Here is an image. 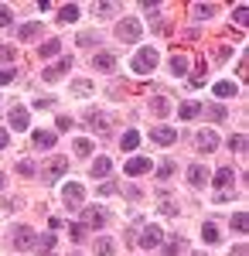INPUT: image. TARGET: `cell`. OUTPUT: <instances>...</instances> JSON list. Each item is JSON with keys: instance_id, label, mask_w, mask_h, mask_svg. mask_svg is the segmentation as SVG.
Returning <instances> with one entry per match:
<instances>
[{"instance_id": "obj_1", "label": "cell", "mask_w": 249, "mask_h": 256, "mask_svg": "<svg viewBox=\"0 0 249 256\" xmlns=\"http://www.w3.org/2000/svg\"><path fill=\"white\" fill-rule=\"evenodd\" d=\"M154 68H157V52L154 48H140L134 55V72L136 76H150Z\"/></svg>"}, {"instance_id": "obj_2", "label": "cell", "mask_w": 249, "mask_h": 256, "mask_svg": "<svg viewBox=\"0 0 249 256\" xmlns=\"http://www.w3.org/2000/svg\"><path fill=\"white\" fill-rule=\"evenodd\" d=\"M116 38L126 41V44H134V41L140 38V20L136 18H123L120 24H116Z\"/></svg>"}, {"instance_id": "obj_3", "label": "cell", "mask_w": 249, "mask_h": 256, "mask_svg": "<svg viewBox=\"0 0 249 256\" xmlns=\"http://www.w3.org/2000/svg\"><path fill=\"white\" fill-rule=\"evenodd\" d=\"M38 246V232L31 226H18L14 229V250H34Z\"/></svg>"}, {"instance_id": "obj_4", "label": "cell", "mask_w": 249, "mask_h": 256, "mask_svg": "<svg viewBox=\"0 0 249 256\" xmlns=\"http://www.w3.org/2000/svg\"><path fill=\"white\" fill-rule=\"evenodd\" d=\"M82 198H86V188H82L78 181H68V184H62V202H65L68 208H78V205H82Z\"/></svg>"}, {"instance_id": "obj_5", "label": "cell", "mask_w": 249, "mask_h": 256, "mask_svg": "<svg viewBox=\"0 0 249 256\" xmlns=\"http://www.w3.org/2000/svg\"><path fill=\"white\" fill-rule=\"evenodd\" d=\"M68 68H72V55H68V58H58L55 65H48V68L41 72V79H44V82H58V79L68 76Z\"/></svg>"}, {"instance_id": "obj_6", "label": "cell", "mask_w": 249, "mask_h": 256, "mask_svg": "<svg viewBox=\"0 0 249 256\" xmlns=\"http://www.w3.org/2000/svg\"><path fill=\"white\" fill-rule=\"evenodd\" d=\"M194 147H198L202 154H212V150H218V134H215V130H198V137H194Z\"/></svg>"}, {"instance_id": "obj_7", "label": "cell", "mask_w": 249, "mask_h": 256, "mask_svg": "<svg viewBox=\"0 0 249 256\" xmlns=\"http://www.w3.org/2000/svg\"><path fill=\"white\" fill-rule=\"evenodd\" d=\"M150 140L160 144V147H171V144H178V130H171V126H150Z\"/></svg>"}, {"instance_id": "obj_8", "label": "cell", "mask_w": 249, "mask_h": 256, "mask_svg": "<svg viewBox=\"0 0 249 256\" xmlns=\"http://www.w3.org/2000/svg\"><path fill=\"white\" fill-rule=\"evenodd\" d=\"M65 171H68V160H65V158H52L48 164H44V168H41L44 181H55V178H58V174H65Z\"/></svg>"}, {"instance_id": "obj_9", "label": "cell", "mask_w": 249, "mask_h": 256, "mask_svg": "<svg viewBox=\"0 0 249 256\" xmlns=\"http://www.w3.org/2000/svg\"><path fill=\"white\" fill-rule=\"evenodd\" d=\"M160 242H164V232H160L157 226H147V229L140 232V246H144V250H157Z\"/></svg>"}, {"instance_id": "obj_10", "label": "cell", "mask_w": 249, "mask_h": 256, "mask_svg": "<svg viewBox=\"0 0 249 256\" xmlns=\"http://www.w3.org/2000/svg\"><path fill=\"white\" fill-rule=\"evenodd\" d=\"M212 181H215V188H218V192H229L232 184H236V171H232V168H218Z\"/></svg>"}, {"instance_id": "obj_11", "label": "cell", "mask_w": 249, "mask_h": 256, "mask_svg": "<svg viewBox=\"0 0 249 256\" xmlns=\"http://www.w3.org/2000/svg\"><path fill=\"white\" fill-rule=\"evenodd\" d=\"M92 68H96V72H106V76H110V72L116 68V58L110 55V52H99V55H92Z\"/></svg>"}, {"instance_id": "obj_12", "label": "cell", "mask_w": 249, "mask_h": 256, "mask_svg": "<svg viewBox=\"0 0 249 256\" xmlns=\"http://www.w3.org/2000/svg\"><path fill=\"white\" fill-rule=\"evenodd\" d=\"M10 126H14V130H28V110H24V106H10Z\"/></svg>"}, {"instance_id": "obj_13", "label": "cell", "mask_w": 249, "mask_h": 256, "mask_svg": "<svg viewBox=\"0 0 249 256\" xmlns=\"http://www.w3.org/2000/svg\"><path fill=\"white\" fill-rule=\"evenodd\" d=\"M82 120H86V123H89L92 130H99V134H106V130H110V123H106V116H102L99 110H89V113H86Z\"/></svg>"}, {"instance_id": "obj_14", "label": "cell", "mask_w": 249, "mask_h": 256, "mask_svg": "<svg viewBox=\"0 0 249 256\" xmlns=\"http://www.w3.org/2000/svg\"><path fill=\"white\" fill-rule=\"evenodd\" d=\"M205 181H208V171H205L202 164H192V168H188V184H192V188H202Z\"/></svg>"}, {"instance_id": "obj_15", "label": "cell", "mask_w": 249, "mask_h": 256, "mask_svg": "<svg viewBox=\"0 0 249 256\" xmlns=\"http://www.w3.org/2000/svg\"><path fill=\"white\" fill-rule=\"evenodd\" d=\"M82 226H92V229L106 226V212H99V208H86V212H82Z\"/></svg>"}, {"instance_id": "obj_16", "label": "cell", "mask_w": 249, "mask_h": 256, "mask_svg": "<svg viewBox=\"0 0 249 256\" xmlns=\"http://www.w3.org/2000/svg\"><path fill=\"white\" fill-rule=\"evenodd\" d=\"M144 171H150V160L147 158H134L126 168H123V174H144Z\"/></svg>"}, {"instance_id": "obj_17", "label": "cell", "mask_w": 249, "mask_h": 256, "mask_svg": "<svg viewBox=\"0 0 249 256\" xmlns=\"http://www.w3.org/2000/svg\"><path fill=\"white\" fill-rule=\"evenodd\" d=\"M41 34V24L38 20H31V24H20L18 28V38H24V41H34Z\"/></svg>"}, {"instance_id": "obj_18", "label": "cell", "mask_w": 249, "mask_h": 256, "mask_svg": "<svg viewBox=\"0 0 249 256\" xmlns=\"http://www.w3.org/2000/svg\"><path fill=\"white\" fill-rule=\"evenodd\" d=\"M150 113L154 116H168V113H171V102H168L164 96H154L150 99Z\"/></svg>"}, {"instance_id": "obj_19", "label": "cell", "mask_w": 249, "mask_h": 256, "mask_svg": "<svg viewBox=\"0 0 249 256\" xmlns=\"http://www.w3.org/2000/svg\"><path fill=\"white\" fill-rule=\"evenodd\" d=\"M58 52H62V41H58V38H48V41H44V44L38 48L41 58H52V55H58Z\"/></svg>"}, {"instance_id": "obj_20", "label": "cell", "mask_w": 249, "mask_h": 256, "mask_svg": "<svg viewBox=\"0 0 249 256\" xmlns=\"http://www.w3.org/2000/svg\"><path fill=\"white\" fill-rule=\"evenodd\" d=\"M171 72L174 76H188V55H171Z\"/></svg>"}, {"instance_id": "obj_21", "label": "cell", "mask_w": 249, "mask_h": 256, "mask_svg": "<svg viewBox=\"0 0 249 256\" xmlns=\"http://www.w3.org/2000/svg\"><path fill=\"white\" fill-rule=\"evenodd\" d=\"M157 250H160V256H178V253H184V242L174 236L171 242H164V246H157Z\"/></svg>"}, {"instance_id": "obj_22", "label": "cell", "mask_w": 249, "mask_h": 256, "mask_svg": "<svg viewBox=\"0 0 249 256\" xmlns=\"http://www.w3.org/2000/svg\"><path fill=\"white\" fill-rule=\"evenodd\" d=\"M212 14H215V4H194V7H192V18L194 20H208Z\"/></svg>"}, {"instance_id": "obj_23", "label": "cell", "mask_w": 249, "mask_h": 256, "mask_svg": "<svg viewBox=\"0 0 249 256\" xmlns=\"http://www.w3.org/2000/svg\"><path fill=\"white\" fill-rule=\"evenodd\" d=\"M31 140H34V147H52V144H55V134H52V130H34Z\"/></svg>"}, {"instance_id": "obj_24", "label": "cell", "mask_w": 249, "mask_h": 256, "mask_svg": "<svg viewBox=\"0 0 249 256\" xmlns=\"http://www.w3.org/2000/svg\"><path fill=\"white\" fill-rule=\"evenodd\" d=\"M202 239H205V242H218V239H222V232H218V226H215V222H205V226H202Z\"/></svg>"}, {"instance_id": "obj_25", "label": "cell", "mask_w": 249, "mask_h": 256, "mask_svg": "<svg viewBox=\"0 0 249 256\" xmlns=\"http://www.w3.org/2000/svg\"><path fill=\"white\" fill-rule=\"evenodd\" d=\"M58 20H65V24H72V20H78V4H65V7L58 10Z\"/></svg>"}, {"instance_id": "obj_26", "label": "cell", "mask_w": 249, "mask_h": 256, "mask_svg": "<svg viewBox=\"0 0 249 256\" xmlns=\"http://www.w3.org/2000/svg\"><path fill=\"white\" fill-rule=\"evenodd\" d=\"M110 171H113V160H110V158H96V164H92V174H96V178H106Z\"/></svg>"}, {"instance_id": "obj_27", "label": "cell", "mask_w": 249, "mask_h": 256, "mask_svg": "<svg viewBox=\"0 0 249 256\" xmlns=\"http://www.w3.org/2000/svg\"><path fill=\"white\" fill-rule=\"evenodd\" d=\"M96 253L99 256H116V242H113V239H106V236L96 239Z\"/></svg>"}, {"instance_id": "obj_28", "label": "cell", "mask_w": 249, "mask_h": 256, "mask_svg": "<svg viewBox=\"0 0 249 256\" xmlns=\"http://www.w3.org/2000/svg\"><path fill=\"white\" fill-rule=\"evenodd\" d=\"M174 168H178V164H174L171 158H168V160H160V164H157V178H160V181H168V178H174Z\"/></svg>"}, {"instance_id": "obj_29", "label": "cell", "mask_w": 249, "mask_h": 256, "mask_svg": "<svg viewBox=\"0 0 249 256\" xmlns=\"http://www.w3.org/2000/svg\"><path fill=\"white\" fill-rule=\"evenodd\" d=\"M14 62H18L14 44H0V65H14Z\"/></svg>"}, {"instance_id": "obj_30", "label": "cell", "mask_w": 249, "mask_h": 256, "mask_svg": "<svg viewBox=\"0 0 249 256\" xmlns=\"http://www.w3.org/2000/svg\"><path fill=\"white\" fill-rule=\"evenodd\" d=\"M202 113V102H184L181 110H178V116L181 120H192V116H198Z\"/></svg>"}, {"instance_id": "obj_31", "label": "cell", "mask_w": 249, "mask_h": 256, "mask_svg": "<svg viewBox=\"0 0 249 256\" xmlns=\"http://www.w3.org/2000/svg\"><path fill=\"white\" fill-rule=\"evenodd\" d=\"M215 96H218V99L236 96V86H232V82H215Z\"/></svg>"}, {"instance_id": "obj_32", "label": "cell", "mask_w": 249, "mask_h": 256, "mask_svg": "<svg viewBox=\"0 0 249 256\" xmlns=\"http://www.w3.org/2000/svg\"><path fill=\"white\" fill-rule=\"evenodd\" d=\"M136 144H140V134H136V130H126V134H123V144H120V147H123V150H134Z\"/></svg>"}, {"instance_id": "obj_33", "label": "cell", "mask_w": 249, "mask_h": 256, "mask_svg": "<svg viewBox=\"0 0 249 256\" xmlns=\"http://www.w3.org/2000/svg\"><path fill=\"white\" fill-rule=\"evenodd\" d=\"M76 154H78V158H89V154H92V140L78 137V140H76Z\"/></svg>"}, {"instance_id": "obj_34", "label": "cell", "mask_w": 249, "mask_h": 256, "mask_svg": "<svg viewBox=\"0 0 249 256\" xmlns=\"http://www.w3.org/2000/svg\"><path fill=\"white\" fill-rule=\"evenodd\" d=\"M246 226H249L246 212H236V216H232V229H236V232H246Z\"/></svg>"}, {"instance_id": "obj_35", "label": "cell", "mask_w": 249, "mask_h": 256, "mask_svg": "<svg viewBox=\"0 0 249 256\" xmlns=\"http://www.w3.org/2000/svg\"><path fill=\"white\" fill-rule=\"evenodd\" d=\"M229 150L242 154V150H246V134H236V137H229Z\"/></svg>"}, {"instance_id": "obj_36", "label": "cell", "mask_w": 249, "mask_h": 256, "mask_svg": "<svg viewBox=\"0 0 249 256\" xmlns=\"http://www.w3.org/2000/svg\"><path fill=\"white\" fill-rule=\"evenodd\" d=\"M72 92H76V96H89V92H92V86H89L86 79H78V82H72Z\"/></svg>"}, {"instance_id": "obj_37", "label": "cell", "mask_w": 249, "mask_h": 256, "mask_svg": "<svg viewBox=\"0 0 249 256\" xmlns=\"http://www.w3.org/2000/svg\"><path fill=\"white\" fill-rule=\"evenodd\" d=\"M232 18H236V24H239V28H242V24H246V18H249V7H246V4H239V7H236V14H232Z\"/></svg>"}, {"instance_id": "obj_38", "label": "cell", "mask_w": 249, "mask_h": 256, "mask_svg": "<svg viewBox=\"0 0 249 256\" xmlns=\"http://www.w3.org/2000/svg\"><path fill=\"white\" fill-rule=\"evenodd\" d=\"M116 192H120L116 181H102V184H99V195H116Z\"/></svg>"}, {"instance_id": "obj_39", "label": "cell", "mask_w": 249, "mask_h": 256, "mask_svg": "<svg viewBox=\"0 0 249 256\" xmlns=\"http://www.w3.org/2000/svg\"><path fill=\"white\" fill-rule=\"evenodd\" d=\"M160 212L164 216H178V205H174L171 198H160Z\"/></svg>"}, {"instance_id": "obj_40", "label": "cell", "mask_w": 249, "mask_h": 256, "mask_svg": "<svg viewBox=\"0 0 249 256\" xmlns=\"http://www.w3.org/2000/svg\"><path fill=\"white\" fill-rule=\"evenodd\" d=\"M52 246H55V236H41V239H38V246H34V250H41V253H48Z\"/></svg>"}, {"instance_id": "obj_41", "label": "cell", "mask_w": 249, "mask_h": 256, "mask_svg": "<svg viewBox=\"0 0 249 256\" xmlns=\"http://www.w3.org/2000/svg\"><path fill=\"white\" fill-rule=\"evenodd\" d=\"M82 229H86V226H82V222H72V226H68V236H72V239H76V242H78V239L86 236V232H82Z\"/></svg>"}, {"instance_id": "obj_42", "label": "cell", "mask_w": 249, "mask_h": 256, "mask_svg": "<svg viewBox=\"0 0 249 256\" xmlns=\"http://www.w3.org/2000/svg\"><path fill=\"white\" fill-rule=\"evenodd\" d=\"M10 20H14V10L10 7H0V28H7Z\"/></svg>"}, {"instance_id": "obj_43", "label": "cell", "mask_w": 249, "mask_h": 256, "mask_svg": "<svg viewBox=\"0 0 249 256\" xmlns=\"http://www.w3.org/2000/svg\"><path fill=\"white\" fill-rule=\"evenodd\" d=\"M18 171L31 178V174H34V164H31V160H20V164H18Z\"/></svg>"}, {"instance_id": "obj_44", "label": "cell", "mask_w": 249, "mask_h": 256, "mask_svg": "<svg viewBox=\"0 0 249 256\" xmlns=\"http://www.w3.org/2000/svg\"><path fill=\"white\" fill-rule=\"evenodd\" d=\"M92 41H99V38H96V34H89V31H86V34H78V44H82V48H89Z\"/></svg>"}, {"instance_id": "obj_45", "label": "cell", "mask_w": 249, "mask_h": 256, "mask_svg": "<svg viewBox=\"0 0 249 256\" xmlns=\"http://www.w3.org/2000/svg\"><path fill=\"white\" fill-rule=\"evenodd\" d=\"M123 92H126V86H120V82H113V86H110V96H113V99H120Z\"/></svg>"}, {"instance_id": "obj_46", "label": "cell", "mask_w": 249, "mask_h": 256, "mask_svg": "<svg viewBox=\"0 0 249 256\" xmlns=\"http://www.w3.org/2000/svg\"><path fill=\"white\" fill-rule=\"evenodd\" d=\"M208 116H215V120H226V110H222V106H208Z\"/></svg>"}, {"instance_id": "obj_47", "label": "cell", "mask_w": 249, "mask_h": 256, "mask_svg": "<svg viewBox=\"0 0 249 256\" xmlns=\"http://www.w3.org/2000/svg\"><path fill=\"white\" fill-rule=\"evenodd\" d=\"M58 130H72V120H68V116H58Z\"/></svg>"}, {"instance_id": "obj_48", "label": "cell", "mask_w": 249, "mask_h": 256, "mask_svg": "<svg viewBox=\"0 0 249 256\" xmlns=\"http://www.w3.org/2000/svg\"><path fill=\"white\" fill-rule=\"evenodd\" d=\"M10 79H14V72H10V68H4V72H0V86H7Z\"/></svg>"}, {"instance_id": "obj_49", "label": "cell", "mask_w": 249, "mask_h": 256, "mask_svg": "<svg viewBox=\"0 0 249 256\" xmlns=\"http://www.w3.org/2000/svg\"><path fill=\"white\" fill-rule=\"evenodd\" d=\"M7 147V130H0V150Z\"/></svg>"}, {"instance_id": "obj_50", "label": "cell", "mask_w": 249, "mask_h": 256, "mask_svg": "<svg viewBox=\"0 0 249 256\" xmlns=\"http://www.w3.org/2000/svg\"><path fill=\"white\" fill-rule=\"evenodd\" d=\"M232 256H246V246H236V250H232Z\"/></svg>"}, {"instance_id": "obj_51", "label": "cell", "mask_w": 249, "mask_h": 256, "mask_svg": "<svg viewBox=\"0 0 249 256\" xmlns=\"http://www.w3.org/2000/svg\"><path fill=\"white\" fill-rule=\"evenodd\" d=\"M4 181H7V178H4V174H0V188H4Z\"/></svg>"}, {"instance_id": "obj_52", "label": "cell", "mask_w": 249, "mask_h": 256, "mask_svg": "<svg viewBox=\"0 0 249 256\" xmlns=\"http://www.w3.org/2000/svg\"><path fill=\"white\" fill-rule=\"evenodd\" d=\"M192 256H205V253H192Z\"/></svg>"}]
</instances>
